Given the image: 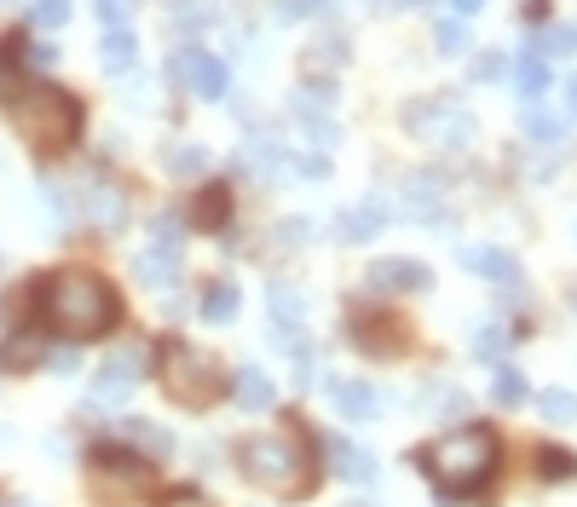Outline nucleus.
<instances>
[{
  "label": "nucleus",
  "instance_id": "nucleus-35",
  "mask_svg": "<svg viewBox=\"0 0 577 507\" xmlns=\"http://www.w3.org/2000/svg\"><path fill=\"white\" fill-rule=\"evenodd\" d=\"M162 162H168V173H203V168H209V150L185 139V144H173Z\"/></svg>",
  "mask_w": 577,
  "mask_h": 507
},
{
  "label": "nucleus",
  "instance_id": "nucleus-18",
  "mask_svg": "<svg viewBox=\"0 0 577 507\" xmlns=\"http://www.w3.org/2000/svg\"><path fill=\"white\" fill-rule=\"evenodd\" d=\"M82 202H87V219L98 225V231H121V225H128V202H121L116 185H93Z\"/></svg>",
  "mask_w": 577,
  "mask_h": 507
},
{
  "label": "nucleus",
  "instance_id": "nucleus-46",
  "mask_svg": "<svg viewBox=\"0 0 577 507\" xmlns=\"http://www.w3.org/2000/svg\"><path fill=\"white\" fill-rule=\"evenodd\" d=\"M295 173H307V180H323V173H330V162H323V157H295Z\"/></svg>",
  "mask_w": 577,
  "mask_h": 507
},
{
  "label": "nucleus",
  "instance_id": "nucleus-9",
  "mask_svg": "<svg viewBox=\"0 0 577 507\" xmlns=\"http://www.w3.org/2000/svg\"><path fill=\"white\" fill-rule=\"evenodd\" d=\"M87 462H93V473L105 478V485H121V490H150L157 485V467H150L145 455H133V450H121V444H98Z\"/></svg>",
  "mask_w": 577,
  "mask_h": 507
},
{
  "label": "nucleus",
  "instance_id": "nucleus-12",
  "mask_svg": "<svg viewBox=\"0 0 577 507\" xmlns=\"http://www.w3.org/2000/svg\"><path fill=\"white\" fill-rule=\"evenodd\" d=\"M462 266H468V271H480V277H491L496 294H509V300L525 294L520 260H514V254H503V248H462Z\"/></svg>",
  "mask_w": 577,
  "mask_h": 507
},
{
  "label": "nucleus",
  "instance_id": "nucleus-7",
  "mask_svg": "<svg viewBox=\"0 0 577 507\" xmlns=\"http://www.w3.org/2000/svg\"><path fill=\"white\" fill-rule=\"evenodd\" d=\"M168 82H180V87H191L196 98H225V64L214 58V53H203V46H180V53L168 58Z\"/></svg>",
  "mask_w": 577,
  "mask_h": 507
},
{
  "label": "nucleus",
  "instance_id": "nucleus-30",
  "mask_svg": "<svg viewBox=\"0 0 577 507\" xmlns=\"http://www.w3.org/2000/svg\"><path fill=\"white\" fill-rule=\"evenodd\" d=\"M434 46L445 58H462L468 53V18H439L434 23Z\"/></svg>",
  "mask_w": 577,
  "mask_h": 507
},
{
  "label": "nucleus",
  "instance_id": "nucleus-26",
  "mask_svg": "<svg viewBox=\"0 0 577 507\" xmlns=\"http://www.w3.org/2000/svg\"><path fill=\"white\" fill-rule=\"evenodd\" d=\"M237 306H243V300H237V283H209V289H203V317H209V323H232Z\"/></svg>",
  "mask_w": 577,
  "mask_h": 507
},
{
  "label": "nucleus",
  "instance_id": "nucleus-13",
  "mask_svg": "<svg viewBox=\"0 0 577 507\" xmlns=\"http://www.w3.org/2000/svg\"><path fill=\"white\" fill-rule=\"evenodd\" d=\"M398 208H405L410 219H439V208H445V173H434V168L410 173L405 196H398Z\"/></svg>",
  "mask_w": 577,
  "mask_h": 507
},
{
  "label": "nucleus",
  "instance_id": "nucleus-51",
  "mask_svg": "<svg viewBox=\"0 0 577 507\" xmlns=\"http://www.w3.org/2000/svg\"><path fill=\"white\" fill-rule=\"evenodd\" d=\"M571 306H577V294H571Z\"/></svg>",
  "mask_w": 577,
  "mask_h": 507
},
{
  "label": "nucleus",
  "instance_id": "nucleus-42",
  "mask_svg": "<svg viewBox=\"0 0 577 507\" xmlns=\"http://www.w3.org/2000/svg\"><path fill=\"white\" fill-rule=\"evenodd\" d=\"M341 58H346V46H341V41H323V46H312V58H307V64H312V69H318V64H323V69H335Z\"/></svg>",
  "mask_w": 577,
  "mask_h": 507
},
{
  "label": "nucleus",
  "instance_id": "nucleus-45",
  "mask_svg": "<svg viewBox=\"0 0 577 507\" xmlns=\"http://www.w3.org/2000/svg\"><path fill=\"white\" fill-rule=\"evenodd\" d=\"M53 64H58V46H46V41L30 46V69H53Z\"/></svg>",
  "mask_w": 577,
  "mask_h": 507
},
{
  "label": "nucleus",
  "instance_id": "nucleus-6",
  "mask_svg": "<svg viewBox=\"0 0 577 507\" xmlns=\"http://www.w3.org/2000/svg\"><path fill=\"white\" fill-rule=\"evenodd\" d=\"M405 127L416 139H428V144H439V150H468L473 144V116L468 110H457V98H421V105H410L405 110Z\"/></svg>",
  "mask_w": 577,
  "mask_h": 507
},
{
  "label": "nucleus",
  "instance_id": "nucleus-25",
  "mask_svg": "<svg viewBox=\"0 0 577 507\" xmlns=\"http://www.w3.org/2000/svg\"><path fill=\"white\" fill-rule=\"evenodd\" d=\"M271 317H278V328H300L307 323V294L289 283H271Z\"/></svg>",
  "mask_w": 577,
  "mask_h": 507
},
{
  "label": "nucleus",
  "instance_id": "nucleus-31",
  "mask_svg": "<svg viewBox=\"0 0 577 507\" xmlns=\"http://www.w3.org/2000/svg\"><path fill=\"white\" fill-rule=\"evenodd\" d=\"M491 398H496V403H503V410H520V403H525V375L503 364V369H496V375H491Z\"/></svg>",
  "mask_w": 577,
  "mask_h": 507
},
{
  "label": "nucleus",
  "instance_id": "nucleus-28",
  "mask_svg": "<svg viewBox=\"0 0 577 507\" xmlns=\"http://www.w3.org/2000/svg\"><path fill=\"white\" fill-rule=\"evenodd\" d=\"M243 168L248 173H278L284 168V144L278 139H248L243 144Z\"/></svg>",
  "mask_w": 577,
  "mask_h": 507
},
{
  "label": "nucleus",
  "instance_id": "nucleus-40",
  "mask_svg": "<svg viewBox=\"0 0 577 507\" xmlns=\"http://www.w3.org/2000/svg\"><path fill=\"white\" fill-rule=\"evenodd\" d=\"M180 242H185V237H180V219H173V214H168V219H157V242H150V248L180 254Z\"/></svg>",
  "mask_w": 577,
  "mask_h": 507
},
{
  "label": "nucleus",
  "instance_id": "nucleus-37",
  "mask_svg": "<svg viewBox=\"0 0 577 507\" xmlns=\"http://www.w3.org/2000/svg\"><path fill=\"white\" fill-rule=\"evenodd\" d=\"M93 12L105 18V30H128L133 12H139V0H93Z\"/></svg>",
  "mask_w": 577,
  "mask_h": 507
},
{
  "label": "nucleus",
  "instance_id": "nucleus-49",
  "mask_svg": "<svg viewBox=\"0 0 577 507\" xmlns=\"http://www.w3.org/2000/svg\"><path fill=\"white\" fill-rule=\"evenodd\" d=\"M566 116L577 121V75H571V82H566Z\"/></svg>",
  "mask_w": 577,
  "mask_h": 507
},
{
  "label": "nucleus",
  "instance_id": "nucleus-16",
  "mask_svg": "<svg viewBox=\"0 0 577 507\" xmlns=\"http://www.w3.org/2000/svg\"><path fill=\"white\" fill-rule=\"evenodd\" d=\"M330 398H335V410L346 421H370L375 410H382V398H375L370 380H330Z\"/></svg>",
  "mask_w": 577,
  "mask_h": 507
},
{
  "label": "nucleus",
  "instance_id": "nucleus-22",
  "mask_svg": "<svg viewBox=\"0 0 577 507\" xmlns=\"http://www.w3.org/2000/svg\"><path fill=\"white\" fill-rule=\"evenodd\" d=\"M133 277H139V283H150V289H168L173 277H180V254L150 248V254H139V260H133Z\"/></svg>",
  "mask_w": 577,
  "mask_h": 507
},
{
  "label": "nucleus",
  "instance_id": "nucleus-5",
  "mask_svg": "<svg viewBox=\"0 0 577 507\" xmlns=\"http://www.w3.org/2000/svg\"><path fill=\"white\" fill-rule=\"evenodd\" d=\"M157 375H162V392L180 403V410H209V403H220L225 387H232L225 369L191 341H168L162 358H157Z\"/></svg>",
  "mask_w": 577,
  "mask_h": 507
},
{
  "label": "nucleus",
  "instance_id": "nucleus-38",
  "mask_svg": "<svg viewBox=\"0 0 577 507\" xmlns=\"http://www.w3.org/2000/svg\"><path fill=\"white\" fill-rule=\"evenodd\" d=\"M571 41H577L571 30H543V35L532 41V53H537V58H560V53H571Z\"/></svg>",
  "mask_w": 577,
  "mask_h": 507
},
{
  "label": "nucleus",
  "instance_id": "nucleus-23",
  "mask_svg": "<svg viewBox=\"0 0 577 507\" xmlns=\"http://www.w3.org/2000/svg\"><path fill=\"white\" fill-rule=\"evenodd\" d=\"M514 82H520V93H525V105H532V98H543V93H548V58H537L532 46H525V53L514 58Z\"/></svg>",
  "mask_w": 577,
  "mask_h": 507
},
{
  "label": "nucleus",
  "instance_id": "nucleus-21",
  "mask_svg": "<svg viewBox=\"0 0 577 507\" xmlns=\"http://www.w3.org/2000/svg\"><path fill=\"white\" fill-rule=\"evenodd\" d=\"M18 69H30V41H23V35H7V41H0V98H12V93L23 87Z\"/></svg>",
  "mask_w": 577,
  "mask_h": 507
},
{
  "label": "nucleus",
  "instance_id": "nucleus-41",
  "mask_svg": "<svg viewBox=\"0 0 577 507\" xmlns=\"http://www.w3.org/2000/svg\"><path fill=\"white\" fill-rule=\"evenodd\" d=\"M503 69H509V64H503V53H480V58H473V82H496Z\"/></svg>",
  "mask_w": 577,
  "mask_h": 507
},
{
  "label": "nucleus",
  "instance_id": "nucleus-8",
  "mask_svg": "<svg viewBox=\"0 0 577 507\" xmlns=\"http://www.w3.org/2000/svg\"><path fill=\"white\" fill-rule=\"evenodd\" d=\"M346 341H353L359 352H370V358H398V352L410 346V328L387 317V312H359L353 323H346Z\"/></svg>",
  "mask_w": 577,
  "mask_h": 507
},
{
  "label": "nucleus",
  "instance_id": "nucleus-50",
  "mask_svg": "<svg viewBox=\"0 0 577 507\" xmlns=\"http://www.w3.org/2000/svg\"><path fill=\"white\" fill-rule=\"evenodd\" d=\"M346 507H375V501H346Z\"/></svg>",
  "mask_w": 577,
  "mask_h": 507
},
{
  "label": "nucleus",
  "instance_id": "nucleus-33",
  "mask_svg": "<svg viewBox=\"0 0 577 507\" xmlns=\"http://www.w3.org/2000/svg\"><path fill=\"white\" fill-rule=\"evenodd\" d=\"M537 410H543V421L566 427V421H577V392H566V387H548V392L537 398Z\"/></svg>",
  "mask_w": 577,
  "mask_h": 507
},
{
  "label": "nucleus",
  "instance_id": "nucleus-29",
  "mask_svg": "<svg viewBox=\"0 0 577 507\" xmlns=\"http://www.w3.org/2000/svg\"><path fill=\"white\" fill-rule=\"evenodd\" d=\"M41 358H46V346H41L35 335H12V341H7V352H0V364H7V375L30 369V364H41Z\"/></svg>",
  "mask_w": 577,
  "mask_h": 507
},
{
  "label": "nucleus",
  "instance_id": "nucleus-43",
  "mask_svg": "<svg viewBox=\"0 0 577 507\" xmlns=\"http://www.w3.org/2000/svg\"><path fill=\"white\" fill-rule=\"evenodd\" d=\"M46 364H53L58 375H75V369H82V352H75V346H58V352H46Z\"/></svg>",
  "mask_w": 577,
  "mask_h": 507
},
{
  "label": "nucleus",
  "instance_id": "nucleus-15",
  "mask_svg": "<svg viewBox=\"0 0 577 507\" xmlns=\"http://www.w3.org/2000/svg\"><path fill=\"white\" fill-rule=\"evenodd\" d=\"M232 398L243 403V410L266 416L271 403H278V387H271V375H266V369H255V364H248V369H237V375H232Z\"/></svg>",
  "mask_w": 577,
  "mask_h": 507
},
{
  "label": "nucleus",
  "instance_id": "nucleus-4",
  "mask_svg": "<svg viewBox=\"0 0 577 507\" xmlns=\"http://www.w3.org/2000/svg\"><path fill=\"white\" fill-rule=\"evenodd\" d=\"M237 467L248 485H260L271 496H307L312 490V462H307V444L284 439V433H260V439H243L237 444Z\"/></svg>",
  "mask_w": 577,
  "mask_h": 507
},
{
  "label": "nucleus",
  "instance_id": "nucleus-14",
  "mask_svg": "<svg viewBox=\"0 0 577 507\" xmlns=\"http://www.w3.org/2000/svg\"><path fill=\"white\" fill-rule=\"evenodd\" d=\"M323 455H330V467L341 473V478H353V485H375V455L370 450H359L353 439H323Z\"/></svg>",
  "mask_w": 577,
  "mask_h": 507
},
{
  "label": "nucleus",
  "instance_id": "nucleus-47",
  "mask_svg": "<svg viewBox=\"0 0 577 507\" xmlns=\"http://www.w3.org/2000/svg\"><path fill=\"white\" fill-rule=\"evenodd\" d=\"M162 507H209V501L196 496V490H168V496H162Z\"/></svg>",
  "mask_w": 577,
  "mask_h": 507
},
{
  "label": "nucleus",
  "instance_id": "nucleus-17",
  "mask_svg": "<svg viewBox=\"0 0 577 507\" xmlns=\"http://www.w3.org/2000/svg\"><path fill=\"white\" fill-rule=\"evenodd\" d=\"M382 219H387V202H359V208H346L341 219H335V231H341V242H370L375 231H382Z\"/></svg>",
  "mask_w": 577,
  "mask_h": 507
},
{
  "label": "nucleus",
  "instance_id": "nucleus-1",
  "mask_svg": "<svg viewBox=\"0 0 577 507\" xmlns=\"http://www.w3.org/2000/svg\"><path fill=\"white\" fill-rule=\"evenodd\" d=\"M35 300H41L46 328H58L64 341H98L121 317V300L98 271H53Z\"/></svg>",
  "mask_w": 577,
  "mask_h": 507
},
{
  "label": "nucleus",
  "instance_id": "nucleus-32",
  "mask_svg": "<svg viewBox=\"0 0 577 507\" xmlns=\"http://www.w3.org/2000/svg\"><path fill=\"white\" fill-rule=\"evenodd\" d=\"M537 473L555 478V485H566V478H577V455L560 450V444H548V450H537Z\"/></svg>",
  "mask_w": 577,
  "mask_h": 507
},
{
  "label": "nucleus",
  "instance_id": "nucleus-19",
  "mask_svg": "<svg viewBox=\"0 0 577 507\" xmlns=\"http://www.w3.org/2000/svg\"><path fill=\"white\" fill-rule=\"evenodd\" d=\"M98 64H105L110 75H128L139 64V41L133 30H105V41H98Z\"/></svg>",
  "mask_w": 577,
  "mask_h": 507
},
{
  "label": "nucleus",
  "instance_id": "nucleus-44",
  "mask_svg": "<svg viewBox=\"0 0 577 507\" xmlns=\"http://www.w3.org/2000/svg\"><path fill=\"white\" fill-rule=\"evenodd\" d=\"M278 237H284V248H300V242L312 237V225H307V219H284V225H278Z\"/></svg>",
  "mask_w": 577,
  "mask_h": 507
},
{
  "label": "nucleus",
  "instance_id": "nucleus-27",
  "mask_svg": "<svg viewBox=\"0 0 577 507\" xmlns=\"http://www.w3.org/2000/svg\"><path fill=\"white\" fill-rule=\"evenodd\" d=\"M116 433H121V439H133V444H145L150 455H168V450H173V439L162 433V427H150V421H139V416L116 421Z\"/></svg>",
  "mask_w": 577,
  "mask_h": 507
},
{
  "label": "nucleus",
  "instance_id": "nucleus-2",
  "mask_svg": "<svg viewBox=\"0 0 577 507\" xmlns=\"http://www.w3.org/2000/svg\"><path fill=\"white\" fill-rule=\"evenodd\" d=\"M416 462L428 467V478L450 496H480L491 478H496V462H503V444H496L491 427H457V433L434 439L428 450H416Z\"/></svg>",
  "mask_w": 577,
  "mask_h": 507
},
{
  "label": "nucleus",
  "instance_id": "nucleus-24",
  "mask_svg": "<svg viewBox=\"0 0 577 507\" xmlns=\"http://www.w3.org/2000/svg\"><path fill=\"white\" fill-rule=\"evenodd\" d=\"M525 133H532L537 144H560L566 139V116L560 110H543L532 98V105H525Z\"/></svg>",
  "mask_w": 577,
  "mask_h": 507
},
{
  "label": "nucleus",
  "instance_id": "nucleus-11",
  "mask_svg": "<svg viewBox=\"0 0 577 507\" xmlns=\"http://www.w3.org/2000/svg\"><path fill=\"white\" fill-rule=\"evenodd\" d=\"M139 369H145V352H139V346H121V352H110V364L98 369V380H93V398H98V403H121V398L133 392Z\"/></svg>",
  "mask_w": 577,
  "mask_h": 507
},
{
  "label": "nucleus",
  "instance_id": "nucleus-34",
  "mask_svg": "<svg viewBox=\"0 0 577 507\" xmlns=\"http://www.w3.org/2000/svg\"><path fill=\"white\" fill-rule=\"evenodd\" d=\"M509 341H514L509 323H480V328H473V352H480V358H503Z\"/></svg>",
  "mask_w": 577,
  "mask_h": 507
},
{
  "label": "nucleus",
  "instance_id": "nucleus-3",
  "mask_svg": "<svg viewBox=\"0 0 577 507\" xmlns=\"http://www.w3.org/2000/svg\"><path fill=\"white\" fill-rule=\"evenodd\" d=\"M7 105H12V121L23 127V139L35 150H70L75 133H82V105H75V93H64L53 82H23Z\"/></svg>",
  "mask_w": 577,
  "mask_h": 507
},
{
  "label": "nucleus",
  "instance_id": "nucleus-39",
  "mask_svg": "<svg viewBox=\"0 0 577 507\" xmlns=\"http://www.w3.org/2000/svg\"><path fill=\"white\" fill-rule=\"evenodd\" d=\"M330 12V0H278V18L284 23H300V18H323Z\"/></svg>",
  "mask_w": 577,
  "mask_h": 507
},
{
  "label": "nucleus",
  "instance_id": "nucleus-36",
  "mask_svg": "<svg viewBox=\"0 0 577 507\" xmlns=\"http://www.w3.org/2000/svg\"><path fill=\"white\" fill-rule=\"evenodd\" d=\"M30 23H35V30H64V23H70V0H35Z\"/></svg>",
  "mask_w": 577,
  "mask_h": 507
},
{
  "label": "nucleus",
  "instance_id": "nucleus-10",
  "mask_svg": "<svg viewBox=\"0 0 577 507\" xmlns=\"http://www.w3.org/2000/svg\"><path fill=\"white\" fill-rule=\"evenodd\" d=\"M434 283V271L421 266V260H375L364 271V289L370 294H416V289H428Z\"/></svg>",
  "mask_w": 577,
  "mask_h": 507
},
{
  "label": "nucleus",
  "instance_id": "nucleus-20",
  "mask_svg": "<svg viewBox=\"0 0 577 507\" xmlns=\"http://www.w3.org/2000/svg\"><path fill=\"white\" fill-rule=\"evenodd\" d=\"M191 219L203 225V231H220V225L232 219V191H225V185H203V191H196V202H191Z\"/></svg>",
  "mask_w": 577,
  "mask_h": 507
},
{
  "label": "nucleus",
  "instance_id": "nucleus-48",
  "mask_svg": "<svg viewBox=\"0 0 577 507\" xmlns=\"http://www.w3.org/2000/svg\"><path fill=\"white\" fill-rule=\"evenodd\" d=\"M450 12H457V18H473V12H485V0H450Z\"/></svg>",
  "mask_w": 577,
  "mask_h": 507
}]
</instances>
